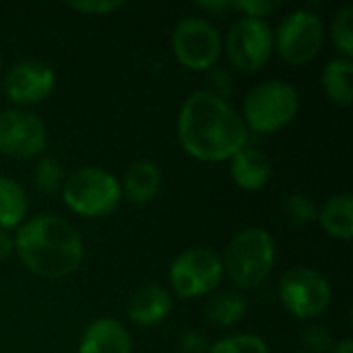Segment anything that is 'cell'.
Instances as JSON below:
<instances>
[{"label":"cell","instance_id":"cell-32","mask_svg":"<svg viewBox=\"0 0 353 353\" xmlns=\"http://www.w3.org/2000/svg\"><path fill=\"white\" fill-rule=\"evenodd\" d=\"M329 353H353V341L352 339H341L339 343L333 345V350Z\"/></svg>","mask_w":353,"mask_h":353},{"label":"cell","instance_id":"cell-3","mask_svg":"<svg viewBox=\"0 0 353 353\" xmlns=\"http://www.w3.org/2000/svg\"><path fill=\"white\" fill-rule=\"evenodd\" d=\"M277 259V246L273 236L259 225L238 232L225 246L221 265L238 288H259L271 275Z\"/></svg>","mask_w":353,"mask_h":353},{"label":"cell","instance_id":"cell-22","mask_svg":"<svg viewBox=\"0 0 353 353\" xmlns=\"http://www.w3.org/2000/svg\"><path fill=\"white\" fill-rule=\"evenodd\" d=\"M331 41L341 58H353V6L345 4L331 21Z\"/></svg>","mask_w":353,"mask_h":353},{"label":"cell","instance_id":"cell-5","mask_svg":"<svg viewBox=\"0 0 353 353\" xmlns=\"http://www.w3.org/2000/svg\"><path fill=\"white\" fill-rule=\"evenodd\" d=\"M60 192L64 205L87 219L108 217L122 203L120 180L99 165H83L70 172Z\"/></svg>","mask_w":353,"mask_h":353},{"label":"cell","instance_id":"cell-4","mask_svg":"<svg viewBox=\"0 0 353 353\" xmlns=\"http://www.w3.org/2000/svg\"><path fill=\"white\" fill-rule=\"evenodd\" d=\"M300 112L296 87L283 79H271L254 85L242 101V120L248 132L275 134L288 128Z\"/></svg>","mask_w":353,"mask_h":353},{"label":"cell","instance_id":"cell-19","mask_svg":"<svg viewBox=\"0 0 353 353\" xmlns=\"http://www.w3.org/2000/svg\"><path fill=\"white\" fill-rule=\"evenodd\" d=\"M246 312H248V302L236 290L215 292L205 306L207 323L213 327H219V329H230V327L238 325L246 316Z\"/></svg>","mask_w":353,"mask_h":353},{"label":"cell","instance_id":"cell-13","mask_svg":"<svg viewBox=\"0 0 353 353\" xmlns=\"http://www.w3.org/2000/svg\"><path fill=\"white\" fill-rule=\"evenodd\" d=\"M174 310V298L172 294L159 285V283H147L141 285L128 300L126 314L132 325L151 329L170 319Z\"/></svg>","mask_w":353,"mask_h":353},{"label":"cell","instance_id":"cell-8","mask_svg":"<svg viewBox=\"0 0 353 353\" xmlns=\"http://www.w3.org/2000/svg\"><path fill=\"white\" fill-rule=\"evenodd\" d=\"M325 25L312 10L298 8L288 12L273 29V50L292 66L312 62L325 43Z\"/></svg>","mask_w":353,"mask_h":353},{"label":"cell","instance_id":"cell-16","mask_svg":"<svg viewBox=\"0 0 353 353\" xmlns=\"http://www.w3.org/2000/svg\"><path fill=\"white\" fill-rule=\"evenodd\" d=\"M161 180H163L161 170L155 161L151 159L132 161L120 180L122 199L128 201L130 205L143 207L159 194Z\"/></svg>","mask_w":353,"mask_h":353},{"label":"cell","instance_id":"cell-20","mask_svg":"<svg viewBox=\"0 0 353 353\" xmlns=\"http://www.w3.org/2000/svg\"><path fill=\"white\" fill-rule=\"evenodd\" d=\"M29 199L21 182L0 174V230L10 232L27 221Z\"/></svg>","mask_w":353,"mask_h":353},{"label":"cell","instance_id":"cell-6","mask_svg":"<svg viewBox=\"0 0 353 353\" xmlns=\"http://www.w3.org/2000/svg\"><path fill=\"white\" fill-rule=\"evenodd\" d=\"M279 302L298 321H312L327 312L333 300L329 279L312 267H292L279 279Z\"/></svg>","mask_w":353,"mask_h":353},{"label":"cell","instance_id":"cell-15","mask_svg":"<svg viewBox=\"0 0 353 353\" xmlns=\"http://www.w3.org/2000/svg\"><path fill=\"white\" fill-rule=\"evenodd\" d=\"M230 176L238 188L246 192H259L271 182L273 163L261 149L244 147L230 159Z\"/></svg>","mask_w":353,"mask_h":353},{"label":"cell","instance_id":"cell-34","mask_svg":"<svg viewBox=\"0 0 353 353\" xmlns=\"http://www.w3.org/2000/svg\"><path fill=\"white\" fill-rule=\"evenodd\" d=\"M300 353H308V352H300Z\"/></svg>","mask_w":353,"mask_h":353},{"label":"cell","instance_id":"cell-26","mask_svg":"<svg viewBox=\"0 0 353 353\" xmlns=\"http://www.w3.org/2000/svg\"><path fill=\"white\" fill-rule=\"evenodd\" d=\"M66 6L83 14L99 17V14H112L120 10L124 6V0H68Z\"/></svg>","mask_w":353,"mask_h":353},{"label":"cell","instance_id":"cell-11","mask_svg":"<svg viewBox=\"0 0 353 353\" xmlns=\"http://www.w3.org/2000/svg\"><path fill=\"white\" fill-rule=\"evenodd\" d=\"M48 145L46 122L21 108L0 112V153L12 159H33Z\"/></svg>","mask_w":353,"mask_h":353},{"label":"cell","instance_id":"cell-24","mask_svg":"<svg viewBox=\"0 0 353 353\" xmlns=\"http://www.w3.org/2000/svg\"><path fill=\"white\" fill-rule=\"evenodd\" d=\"M283 213L285 217L294 223V225H308L316 219L319 215V207L312 201V196L304 194V192H294L285 199L283 203Z\"/></svg>","mask_w":353,"mask_h":353},{"label":"cell","instance_id":"cell-14","mask_svg":"<svg viewBox=\"0 0 353 353\" xmlns=\"http://www.w3.org/2000/svg\"><path fill=\"white\" fill-rule=\"evenodd\" d=\"M77 353H132V337L120 321L101 316L85 327Z\"/></svg>","mask_w":353,"mask_h":353},{"label":"cell","instance_id":"cell-9","mask_svg":"<svg viewBox=\"0 0 353 353\" xmlns=\"http://www.w3.org/2000/svg\"><path fill=\"white\" fill-rule=\"evenodd\" d=\"M172 52L186 70L207 72L217 66L223 41L211 21L203 17H184L174 27Z\"/></svg>","mask_w":353,"mask_h":353},{"label":"cell","instance_id":"cell-33","mask_svg":"<svg viewBox=\"0 0 353 353\" xmlns=\"http://www.w3.org/2000/svg\"><path fill=\"white\" fill-rule=\"evenodd\" d=\"M0 74H2V52H0Z\"/></svg>","mask_w":353,"mask_h":353},{"label":"cell","instance_id":"cell-12","mask_svg":"<svg viewBox=\"0 0 353 353\" xmlns=\"http://www.w3.org/2000/svg\"><path fill=\"white\" fill-rule=\"evenodd\" d=\"M56 87V72L41 60H19L4 74V93L21 110L46 101Z\"/></svg>","mask_w":353,"mask_h":353},{"label":"cell","instance_id":"cell-25","mask_svg":"<svg viewBox=\"0 0 353 353\" xmlns=\"http://www.w3.org/2000/svg\"><path fill=\"white\" fill-rule=\"evenodd\" d=\"M302 343L310 350V353H329L335 345L333 333L323 325H310L300 335Z\"/></svg>","mask_w":353,"mask_h":353},{"label":"cell","instance_id":"cell-1","mask_svg":"<svg viewBox=\"0 0 353 353\" xmlns=\"http://www.w3.org/2000/svg\"><path fill=\"white\" fill-rule=\"evenodd\" d=\"M176 132L180 147L207 163L230 161L248 147V128L240 112L209 89H196L184 99Z\"/></svg>","mask_w":353,"mask_h":353},{"label":"cell","instance_id":"cell-30","mask_svg":"<svg viewBox=\"0 0 353 353\" xmlns=\"http://www.w3.org/2000/svg\"><path fill=\"white\" fill-rule=\"evenodd\" d=\"M199 8H203L205 12L213 14V17H221V14H228L232 8V2L230 0H221V2H196Z\"/></svg>","mask_w":353,"mask_h":353},{"label":"cell","instance_id":"cell-10","mask_svg":"<svg viewBox=\"0 0 353 353\" xmlns=\"http://www.w3.org/2000/svg\"><path fill=\"white\" fill-rule=\"evenodd\" d=\"M273 27L267 19L240 17L225 37V54L242 72H259L273 56Z\"/></svg>","mask_w":353,"mask_h":353},{"label":"cell","instance_id":"cell-29","mask_svg":"<svg viewBox=\"0 0 353 353\" xmlns=\"http://www.w3.org/2000/svg\"><path fill=\"white\" fill-rule=\"evenodd\" d=\"M211 83H213V89H209L211 93H215L217 97L221 99H228L230 93H232V77L228 74L225 68H211Z\"/></svg>","mask_w":353,"mask_h":353},{"label":"cell","instance_id":"cell-18","mask_svg":"<svg viewBox=\"0 0 353 353\" xmlns=\"http://www.w3.org/2000/svg\"><path fill=\"white\" fill-rule=\"evenodd\" d=\"M353 58H333L325 64L321 72V89L325 97L341 108L352 105L353 101Z\"/></svg>","mask_w":353,"mask_h":353},{"label":"cell","instance_id":"cell-23","mask_svg":"<svg viewBox=\"0 0 353 353\" xmlns=\"http://www.w3.org/2000/svg\"><path fill=\"white\" fill-rule=\"evenodd\" d=\"M207 353H269V345L259 335L236 333V335H228L211 343Z\"/></svg>","mask_w":353,"mask_h":353},{"label":"cell","instance_id":"cell-21","mask_svg":"<svg viewBox=\"0 0 353 353\" xmlns=\"http://www.w3.org/2000/svg\"><path fill=\"white\" fill-rule=\"evenodd\" d=\"M66 180L64 165L58 157H39L33 168V186L35 190L43 194H54L62 190V184Z\"/></svg>","mask_w":353,"mask_h":353},{"label":"cell","instance_id":"cell-28","mask_svg":"<svg viewBox=\"0 0 353 353\" xmlns=\"http://www.w3.org/2000/svg\"><path fill=\"white\" fill-rule=\"evenodd\" d=\"M178 345L182 353H207L211 347L209 339L201 331H194V329L184 331L178 339Z\"/></svg>","mask_w":353,"mask_h":353},{"label":"cell","instance_id":"cell-27","mask_svg":"<svg viewBox=\"0 0 353 353\" xmlns=\"http://www.w3.org/2000/svg\"><path fill=\"white\" fill-rule=\"evenodd\" d=\"M232 8L242 12V17L265 19L273 14L277 8H281V2L279 0H238V2H232Z\"/></svg>","mask_w":353,"mask_h":353},{"label":"cell","instance_id":"cell-31","mask_svg":"<svg viewBox=\"0 0 353 353\" xmlns=\"http://www.w3.org/2000/svg\"><path fill=\"white\" fill-rule=\"evenodd\" d=\"M14 254V240L8 232L0 230V263L10 259Z\"/></svg>","mask_w":353,"mask_h":353},{"label":"cell","instance_id":"cell-2","mask_svg":"<svg viewBox=\"0 0 353 353\" xmlns=\"http://www.w3.org/2000/svg\"><path fill=\"white\" fill-rule=\"evenodd\" d=\"M12 240L14 254L23 267L48 281L70 277L85 256L79 232L66 219L52 213L27 217V221L17 228Z\"/></svg>","mask_w":353,"mask_h":353},{"label":"cell","instance_id":"cell-7","mask_svg":"<svg viewBox=\"0 0 353 353\" xmlns=\"http://www.w3.org/2000/svg\"><path fill=\"white\" fill-rule=\"evenodd\" d=\"M223 279L221 256L203 246L188 248L180 252L168 271V281L172 294L182 300H192L213 294Z\"/></svg>","mask_w":353,"mask_h":353},{"label":"cell","instance_id":"cell-17","mask_svg":"<svg viewBox=\"0 0 353 353\" xmlns=\"http://www.w3.org/2000/svg\"><path fill=\"white\" fill-rule=\"evenodd\" d=\"M316 219L327 236L350 242L353 238V196L352 192L331 194L319 209Z\"/></svg>","mask_w":353,"mask_h":353}]
</instances>
